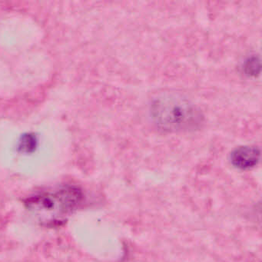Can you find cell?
<instances>
[{
  "label": "cell",
  "instance_id": "cell-1",
  "mask_svg": "<svg viewBox=\"0 0 262 262\" xmlns=\"http://www.w3.org/2000/svg\"><path fill=\"white\" fill-rule=\"evenodd\" d=\"M149 113L158 128L171 133L195 129L202 122L197 107L178 93H164L155 97Z\"/></svg>",
  "mask_w": 262,
  "mask_h": 262
},
{
  "label": "cell",
  "instance_id": "cell-2",
  "mask_svg": "<svg viewBox=\"0 0 262 262\" xmlns=\"http://www.w3.org/2000/svg\"><path fill=\"white\" fill-rule=\"evenodd\" d=\"M83 200L79 188L67 187L58 191L40 194L26 201V206L42 224L49 226L63 223Z\"/></svg>",
  "mask_w": 262,
  "mask_h": 262
},
{
  "label": "cell",
  "instance_id": "cell-3",
  "mask_svg": "<svg viewBox=\"0 0 262 262\" xmlns=\"http://www.w3.org/2000/svg\"><path fill=\"white\" fill-rule=\"evenodd\" d=\"M260 152L258 148L251 145H245L235 148L230 156L233 166L241 170L254 168L260 160Z\"/></svg>",
  "mask_w": 262,
  "mask_h": 262
},
{
  "label": "cell",
  "instance_id": "cell-4",
  "mask_svg": "<svg viewBox=\"0 0 262 262\" xmlns=\"http://www.w3.org/2000/svg\"><path fill=\"white\" fill-rule=\"evenodd\" d=\"M37 146V139L33 134H26L19 140V151L22 152L30 153L36 150Z\"/></svg>",
  "mask_w": 262,
  "mask_h": 262
},
{
  "label": "cell",
  "instance_id": "cell-5",
  "mask_svg": "<svg viewBox=\"0 0 262 262\" xmlns=\"http://www.w3.org/2000/svg\"><path fill=\"white\" fill-rule=\"evenodd\" d=\"M245 70L247 74L255 76L260 70V61L257 57L249 58L245 63Z\"/></svg>",
  "mask_w": 262,
  "mask_h": 262
}]
</instances>
